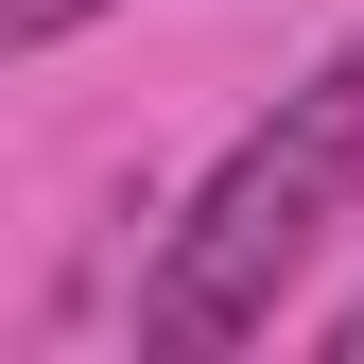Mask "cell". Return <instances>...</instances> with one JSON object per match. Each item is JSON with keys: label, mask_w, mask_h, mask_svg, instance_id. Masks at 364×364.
<instances>
[{"label": "cell", "mask_w": 364, "mask_h": 364, "mask_svg": "<svg viewBox=\"0 0 364 364\" xmlns=\"http://www.w3.org/2000/svg\"><path fill=\"white\" fill-rule=\"evenodd\" d=\"M364 191V35L312 87H278V122H243L225 139V173L191 208H173V243H156V278H139V347H243V330H278V295H295V260L330 243V208Z\"/></svg>", "instance_id": "1"}, {"label": "cell", "mask_w": 364, "mask_h": 364, "mask_svg": "<svg viewBox=\"0 0 364 364\" xmlns=\"http://www.w3.org/2000/svg\"><path fill=\"white\" fill-rule=\"evenodd\" d=\"M87 18H122V0H0V53H53V35H87Z\"/></svg>", "instance_id": "2"}]
</instances>
